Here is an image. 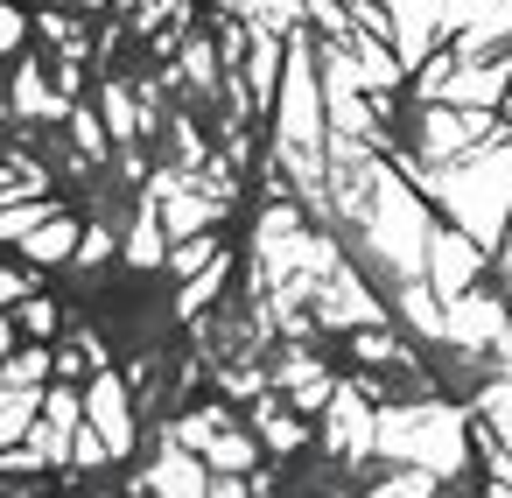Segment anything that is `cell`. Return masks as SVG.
<instances>
[{"label":"cell","mask_w":512,"mask_h":498,"mask_svg":"<svg viewBox=\"0 0 512 498\" xmlns=\"http://www.w3.org/2000/svg\"><path fill=\"white\" fill-rule=\"evenodd\" d=\"M148 484H155L162 498H211V491H204V484H211V470H204L197 456H176V449L155 463V477H148Z\"/></svg>","instance_id":"cell-4"},{"label":"cell","mask_w":512,"mask_h":498,"mask_svg":"<svg viewBox=\"0 0 512 498\" xmlns=\"http://www.w3.org/2000/svg\"><path fill=\"white\" fill-rule=\"evenodd\" d=\"M428 260H435V288H442V302L456 309V302H463V288L477 281V239H463V232H435Z\"/></svg>","instance_id":"cell-1"},{"label":"cell","mask_w":512,"mask_h":498,"mask_svg":"<svg viewBox=\"0 0 512 498\" xmlns=\"http://www.w3.org/2000/svg\"><path fill=\"white\" fill-rule=\"evenodd\" d=\"M393 29H400V36H393V64L414 71V64L428 57V15H393Z\"/></svg>","instance_id":"cell-5"},{"label":"cell","mask_w":512,"mask_h":498,"mask_svg":"<svg viewBox=\"0 0 512 498\" xmlns=\"http://www.w3.org/2000/svg\"><path fill=\"white\" fill-rule=\"evenodd\" d=\"M71 239H78V225H71V218H57V225H50V232H36V239H29L22 253H29V260H57V253H64Z\"/></svg>","instance_id":"cell-6"},{"label":"cell","mask_w":512,"mask_h":498,"mask_svg":"<svg viewBox=\"0 0 512 498\" xmlns=\"http://www.w3.org/2000/svg\"><path fill=\"white\" fill-rule=\"evenodd\" d=\"M267 442H274V449H295V442H302V421H288V414H267Z\"/></svg>","instance_id":"cell-9"},{"label":"cell","mask_w":512,"mask_h":498,"mask_svg":"<svg viewBox=\"0 0 512 498\" xmlns=\"http://www.w3.org/2000/svg\"><path fill=\"white\" fill-rule=\"evenodd\" d=\"M372 442H379V435H372V407L337 386V400H330V449H337V456H365Z\"/></svg>","instance_id":"cell-2"},{"label":"cell","mask_w":512,"mask_h":498,"mask_svg":"<svg viewBox=\"0 0 512 498\" xmlns=\"http://www.w3.org/2000/svg\"><path fill=\"white\" fill-rule=\"evenodd\" d=\"M92 428L106 435L113 456H127L134 428H127V400H120V379H113V372H99V386H92Z\"/></svg>","instance_id":"cell-3"},{"label":"cell","mask_w":512,"mask_h":498,"mask_svg":"<svg viewBox=\"0 0 512 498\" xmlns=\"http://www.w3.org/2000/svg\"><path fill=\"white\" fill-rule=\"evenodd\" d=\"M134 260L148 267V260H162V239H155V204H148V218H141V232H134Z\"/></svg>","instance_id":"cell-8"},{"label":"cell","mask_w":512,"mask_h":498,"mask_svg":"<svg viewBox=\"0 0 512 498\" xmlns=\"http://www.w3.org/2000/svg\"><path fill=\"white\" fill-rule=\"evenodd\" d=\"M22 323H29V330H50V323H57V309H50V302H29V309H22Z\"/></svg>","instance_id":"cell-10"},{"label":"cell","mask_w":512,"mask_h":498,"mask_svg":"<svg viewBox=\"0 0 512 498\" xmlns=\"http://www.w3.org/2000/svg\"><path fill=\"white\" fill-rule=\"evenodd\" d=\"M211 463H218V470H246V463H253V442H246V435H225V442L211 449Z\"/></svg>","instance_id":"cell-7"}]
</instances>
